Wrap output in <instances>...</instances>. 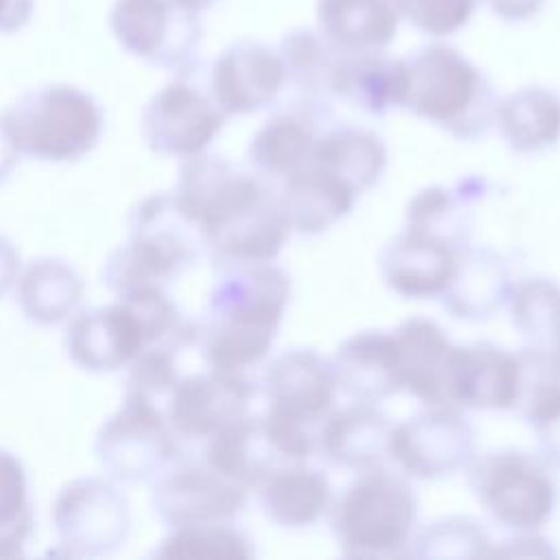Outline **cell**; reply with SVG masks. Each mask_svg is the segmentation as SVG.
I'll list each match as a JSON object with an SVG mask.
<instances>
[{"label": "cell", "instance_id": "12", "mask_svg": "<svg viewBox=\"0 0 560 560\" xmlns=\"http://www.w3.org/2000/svg\"><path fill=\"white\" fill-rule=\"evenodd\" d=\"M225 118L210 92L188 81V74H179L149 98L140 129L153 153L186 160L212 144Z\"/></svg>", "mask_w": 560, "mask_h": 560}, {"label": "cell", "instance_id": "16", "mask_svg": "<svg viewBox=\"0 0 560 560\" xmlns=\"http://www.w3.org/2000/svg\"><path fill=\"white\" fill-rule=\"evenodd\" d=\"M63 346L74 365L92 374L127 368L147 350V335L136 306L116 298L114 304L77 311L63 335Z\"/></svg>", "mask_w": 560, "mask_h": 560}, {"label": "cell", "instance_id": "31", "mask_svg": "<svg viewBox=\"0 0 560 560\" xmlns=\"http://www.w3.org/2000/svg\"><path fill=\"white\" fill-rule=\"evenodd\" d=\"M308 162L361 195L381 179L387 166V149L368 129L339 127L317 138Z\"/></svg>", "mask_w": 560, "mask_h": 560}, {"label": "cell", "instance_id": "25", "mask_svg": "<svg viewBox=\"0 0 560 560\" xmlns=\"http://www.w3.org/2000/svg\"><path fill=\"white\" fill-rule=\"evenodd\" d=\"M328 94L368 114L400 107L402 59L387 57L381 50H341L330 74Z\"/></svg>", "mask_w": 560, "mask_h": 560}, {"label": "cell", "instance_id": "35", "mask_svg": "<svg viewBox=\"0 0 560 560\" xmlns=\"http://www.w3.org/2000/svg\"><path fill=\"white\" fill-rule=\"evenodd\" d=\"M31 532L33 505L24 464L0 446V558L22 556Z\"/></svg>", "mask_w": 560, "mask_h": 560}, {"label": "cell", "instance_id": "28", "mask_svg": "<svg viewBox=\"0 0 560 560\" xmlns=\"http://www.w3.org/2000/svg\"><path fill=\"white\" fill-rule=\"evenodd\" d=\"M394 0H317L319 33L339 50H383L398 31Z\"/></svg>", "mask_w": 560, "mask_h": 560}, {"label": "cell", "instance_id": "2", "mask_svg": "<svg viewBox=\"0 0 560 560\" xmlns=\"http://www.w3.org/2000/svg\"><path fill=\"white\" fill-rule=\"evenodd\" d=\"M219 269L197 341L208 368L245 374L269 354L291 298V282L271 262Z\"/></svg>", "mask_w": 560, "mask_h": 560}, {"label": "cell", "instance_id": "19", "mask_svg": "<svg viewBox=\"0 0 560 560\" xmlns=\"http://www.w3.org/2000/svg\"><path fill=\"white\" fill-rule=\"evenodd\" d=\"M521 385L518 352L490 341L455 346L446 370V398L453 407L514 409Z\"/></svg>", "mask_w": 560, "mask_h": 560}, {"label": "cell", "instance_id": "32", "mask_svg": "<svg viewBox=\"0 0 560 560\" xmlns=\"http://www.w3.org/2000/svg\"><path fill=\"white\" fill-rule=\"evenodd\" d=\"M315 142V122L308 112H278L252 136L247 155L260 173L287 177L308 164Z\"/></svg>", "mask_w": 560, "mask_h": 560}, {"label": "cell", "instance_id": "45", "mask_svg": "<svg viewBox=\"0 0 560 560\" xmlns=\"http://www.w3.org/2000/svg\"><path fill=\"white\" fill-rule=\"evenodd\" d=\"M177 2L184 4V7H188V9H192V11H197V13H201L203 9L212 7V4L219 2V0H177Z\"/></svg>", "mask_w": 560, "mask_h": 560}, {"label": "cell", "instance_id": "4", "mask_svg": "<svg viewBox=\"0 0 560 560\" xmlns=\"http://www.w3.org/2000/svg\"><path fill=\"white\" fill-rule=\"evenodd\" d=\"M400 107L470 140L494 122L497 101L468 57L446 44H427L402 59Z\"/></svg>", "mask_w": 560, "mask_h": 560}, {"label": "cell", "instance_id": "3", "mask_svg": "<svg viewBox=\"0 0 560 560\" xmlns=\"http://www.w3.org/2000/svg\"><path fill=\"white\" fill-rule=\"evenodd\" d=\"M203 249L195 225L171 192H151L129 214V238L103 265V284L116 295L162 287L195 265Z\"/></svg>", "mask_w": 560, "mask_h": 560}, {"label": "cell", "instance_id": "40", "mask_svg": "<svg viewBox=\"0 0 560 560\" xmlns=\"http://www.w3.org/2000/svg\"><path fill=\"white\" fill-rule=\"evenodd\" d=\"M529 427L536 435L540 457L547 464L560 466V407H556L551 413H547L545 418L536 420Z\"/></svg>", "mask_w": 560, "mask_h": 560}, {"label": "cell", "instance_id": "8", "mask_svg": "<svg viewBox=\"0 0 560 560\" xmlns=\"http://www.w3.org/2000/svg\"><path fill=\"white\" fill-rule=\"evenodd\" d=\"M466 468L477 501L503 527L536 532L553 514L558 492L542 457L505 448L475 455Z\"/></svg>", "mask_w": 560, "mask_h": 560}, {"label": "cell", "instance_id": "27", "mask_svg": "<svg viewBox=\"0 0 560 560\" xmlns=\"http://www.w3.org/2000/svg\"><path fill=\"white\" fill-rule=\"evenodd\" d=\"M262 514L287 529L317 523L332 505V488L324 472L304 464H289L273 470L258 488Z\"/></svg>", "mask_w": 560, "mask_h": 560}, {"label": "cell", "instance_id": "41", "mask_svg": "<svg viewBox=\"0 0 560 560\" xmlns=\"http://www.w3.org/2000/svg\"><path fill=\"white\" fill-rule=\"evenodd\" d=\"M553 549L547 545V540L534 536L532 532H521L518 538L503 540L499 547H490L488 556H549Z\"/></svg>", "mask_w": 560, "mask_h": 560}, {"label": "cell", "instance_id": "36", "mask_svg": "<svg viewBox=\"0 0 560 560\" xmlns=\"http://www.w3.org/2000/svg\"><path fill=\"white\" fill-rule=\"evenodd\" d=\"M160 558H252L249 536L232 521L173 527L153 551Z\"/></svg>", "mask_w": 560, "mask_h": 560}, {"label": "cell", "instance_id": "20", "mask_svg": "<svg viewBox=\"0 0 560 560\" xmlns=\"http://www.w3.org/2000/svg\"><path fill=\"white\" fill-rule=\"evenodd\" d=\"M457 245L424 230L405 228L381 252L378 267L385 284L398 295L440 298L457 267Z\"/></svg>", "mask_w": 560, "mask_h": 560}, {"label": "cell", "instance_id": "23", "mask_svg": "<svg viewBox=\"0 0 560 560\" xmlns=\"http://www.w3.org/2000/svg\"><path fill=\"white\" fill-rule=\"evenodd\" d=\"M392 335L398 357L400 389L424 405H448L446 370L453 343L446 332L433 319L409 317Z\"/></svg>", "mask_w": 560, "mask_h": 560}, {"label": "cell", "instance_id": "13", "mask_svg": "<svg viewBox=\"0 0 560 560\" xmlns=\"http://www.w3.org/2000/svg\"><path fill=\"white\" fill-rule=\"evenodd\" d=\"M475 457V433L451 405H427L405 422L392 427L389 459L416 479H444Z\"/></svg>", "mask_w": 560, "mask_h": 560}, {"label": "cell", "instance_id": "11", "mask_svg": "<svg viewBox=\"0 0 560 560\" xmlns=\"http://www.w3.org/2000/svg\"><path fill=\"white\" fill-rule=\"evenodd\" d=\"M52 527L68 556H109L131 532V510L122 490L103 477H79L52 501Z\"/></svg>", "mask_w": 560, "mask_h": 560}, {"label": "cell", "instance_id": "29", "mask_svg": "<svg viewBox=\"0 0 560 560\" xmlns=\"http://www.w3.org/2000/svg\"><path fill=\"white\" fill-rule=\"evenodd\" d=\"M512 287L514 282L499 256L462 247L451 284L440 298L455 317L486 319L508 302Z\"/></svg>", "mask_w": 560, "mask_h": 560}, {"label": "cell", "instance_id": "42", "mask_svg": "<svg viewBox=\"0 0 560 560\" xmlns=\"http://www.w3.org/2000/svg\"><path fill=\"white\" fill-rule=\"evenodd\" d=\"M490 11L505 22H525L540 13L547 0H483Z\"/></svg>", "mask_w": 560, "mask_h": 560}, {"label": "cell", "instance_id": "5", "mask_svg": "<svg viewBox=\"0 0 560 560\" xmlns=\"http://www.w3.org/2000/svg\"><path fill=\"white\" fill-rule=\"evenodd\" d=\"M0 120L20 155L39 162H77L101 140L98 101L70 83H48L18 96Z\"/></svg>", "mask_w": 560, "mask_h": 560}, {"label": "cell", "instance_id": "37", "mask_svg": "<svg viewBox=\"0 0 560 560\" xmlns=\"http://www.w3.org/2000/svg\"><path fill=\"white\" fill-rule=\"evenodd\" d=\"M492 540L486 529L468 516H444L413 534L407 553L418 558H481Z\"/></svg>", "mask_w": 560, "mask_h": 560}, {"label": "cell", "instance_id": "30", "mask_svg": "<svg viewBox=\"0 0 560 560\" xmlns=\"http://www.w3.org/2000/svg\"><path fill=\"white\" fill-rule=\"evenodd\" d=\"M494 122L510 149H547L560 138V96L542 85H525L497 101Z\"/></svg>", "mask_w": 560, "mask_h": 560}, {"label": "cell", "instance_id": "10", "mask_svg": "<svg viewBox=\"0 0 560 560\" xmlns=\"http://www.w3.org/2000/svg\"><path fill=\"white\" fill-rule=\"evenodd\" d=\"M177 440L158 405L122 398L101 424L94 453L114 481L138 483L158 477L179 455Z\"/></svg>", "mask_w": 560, "mask_h": 560}, {"label": "cell", "instance_id": "9", "mask_svg": "<svg viewBox=\"0 0 560 560\" xmlns=\"http://www.w3.org/2000/svg\"><path fill=\"white\" fill-rule=\"evenodd\" d=\"M107 22L129 55L177 74L192 72L203 37L197 11L177 0H116Z\"/></svg>", "mask_w": 560, "mask_h": 560}, {"label": "cell", "instance_id": "24", "mask_svg": "<svg viewBox=\"0 0 560 560\" xmlns=\"http://www.w3.org/2000/svg\"><path fill=\"white\" fill-rule=\"evenodd\" d=\"M276 197L289 230L308 236L330 230L357 201L354 190L311 162L289 173Z\"/></svg>", "mask_w": 560, "mask_h": 560}, {"label": "cell", "instance_id": "33", "mask_svg": "<svg viewBox=\"0 0 560 560\" xmlns=\"http://www.w3.org/2000/svg\"><path fill=\"white\" fill-rule=\"evenodd\" d=\"M508 304L527 346L551 350L560 335V287L549 278H525L512 287Z\"/></svg>", "mask_w": 560, "mask_h": 560}, {"label": "cell", "instance_id": "18", "mask_svg": "<svg viewBox=\"0 0 560 560\" xmlns=\"http://www.w3.org/2000/svg\"><path fill=\"white\" fill-rule=\"evenodd\" d=\"M267 413L311 427L330 411L337 385L328 361L306 348L273 357L262 374Z\"/></svg>", "mask_w": 560, "mask_h": 560}, {"label": "cell", "instance_id": "7", "mask_svg": "<svg viewBox=\"0 0 560 560\" xmlns=\"http://www.w3.org/2000/svg\"><path fill=\"white\" fill-rule=\"evenodd\" d=\"M313 451L315 435H311L308 427L265 411L262 416L247 413L203 440L201 459L249 492L256 490L273 470L308 462Z\"/></svg>", "mask_w": 560, "mask_h": 560}, {"label": "cell", "instance_id": "17", "mask_svg": "<svg viewBox=\"0 0 560 560\" xmlns=\"http://www.w3.org/2000/svg\"><path fill=\"white\" fill-rule=\"evenodd\" d=\"M287 83L278 50L256 39L223 48L210 70V96L225 116H245L269 107Z\"/></svg>", "mask_w": 560, "mask_h": 560}, {"label": "cell", "instance_id": "14", "mask_svg": "<svg viewBox=\"0 0 560 560\" xmlns=\"http://www.w3.org/2000/svg\"><path fill=\"white\" fill-rule=\"evenodd\" d=\"M247 503V490L230 481L203 459L177 455L151 486L153 514L173 527L232 521Z\"/></svg>", "mask_w": 560, "mask_h": 560}, {"label": "cell", "instance_id": "39", "mask_svg": "<svg viewBox=\"0 0 560 560\" xmlns=\"http://www.w3.org/2000/svg\"><path fill=\"white\" fill-rule=\"evenodd\" d=\"M457 199L444 186H429L420 190L407 206V228L424 230L444 238L442 223L453 225L457 214Z\"/></svg>", "mask_w": 560, "mask_h": 560}, {"label": "cell", "instance_id": "15", "mask_svg": "<svg viewBox=\"0 0 560 560\" xmlns=\"http://www.w3.org/2000/svg\"><path fill=\"white\" fill-rule=\"evenodd\" d=\"M256 389L245 374L212 370L179 376L164 416L179 440H208L249 413Z\"/></svg>", "mask_w": 560, "mask_h": 560}, {"label": "cell", "instance_id": "22", "mask_svg": "<svg viewBox=\"0 0 560 560\" xmlns=\"http://www.w3.org/2000/svg\"><path fill=\"white\" fill-rule=\"evenodd\" d=\"M392 422L376 405L352 402L328 411L315 435V448L330 464L348 470H370L389 457Z\"/></svg>", "mask_w": 560, "mask_h": 560}, {"label": "cell", "instance_id": "21", "mask_svg": "<svg viewBox=\"0 0 560 560\" xmlns=\"http://www.w3.org/2000/svg\"><path fill=\"white\" fill-rule=\"evenodd\" d=\"M337 392L352 402L376 405L400 389L394 335L361 330L343 339L328 361Z\"/></svg>", "mask_w": 560, "mask_h": 560}, {"label": "cell", "instance_id": "1", "mask_svg": "<svg viewBox=\"0 0 560 560\" xmlns=\"http://www.w3.org/2000/svg\"><path fill=\"white\" fill-rule=\"evenodd\" d=\"M171 195L219 267L271 262L291 234L278 197L221 155L186 158Z\"/></svg>", "mask_w": 560, "mask_h": 560}, {"label": "cell", "instance_id": "44", "mask_svg": "<svg viewBox=\"0 0 560 560\" xmlns=\"http://www.w3.org/2000/svg\"><path fill=\"white\" fill-rule=\"evenodd\" d=\"M20 273V252L7 236L0 234V298L15 284Z\"/></svg>", "mask_w": 560, "mask_h": 560}, {"label": "cell", "instance_id": "6", "mask_svg": "<svg viewBox=\"0 0 560 560\" xmlns=\"http://www.w3.org/2000/svg\"><path fill=\"white\" fill-rule=\"evenodd\" d=\"M418 518L409 481L383 466L361 470L332 505V532L343 556L387 558L407 553Z\"/></svg>", "mask_w": 560, "mask_h": 560}, {"label": "cell", "instance_id": "43", "mask_svg": "<svg viewBox=\"0 0 560 560\" xmlns=\"http://www.w3.org/2000/svg\"><path fill=\"white\" fill-rule=\"evenodd\" d=\"M33 0H0V35L24 28L33 18Z\"/></svg>", "mask_w": 560, "mask_h": 560}, {"label": "cell", "instance_id": "26", "mask_svg": "<svg viewBox=\"0 0 560 560\" xmlns=\"http://www.w3.org/2000/svg\"><path fill=\"white\" fill-rule=\"evenodd\" d=\"M15 295L28 322L55 326L77 313L85 295V282L68 260L39 256L20 269Z\"/></svg>", "mask_w": 560, "mask_h": 560}, {"label": "cell", "instance_id": "34", "mask_svg": "<svg viewBox=\"0 0 560 560\" xmlns=\"http://www.w3.org/2000/svg\"><path fill=\"white\" fill-rule=\"evenodd\" d=\"M339 52L341 50L335 48L319 31L311 28L289 31L278 48L287 81H291L308 98L328 94L330 74Z\"/></svg>", "mask_w": 560, "mask_h": 560}, {"label": "cell", "instance_id": "38", "mask_svg": "<svg viewBox=\"0 0 560 560\" xmlns=\"http://www.w3.org/2000/svg\"><path fill=\"white\" fill-rule=\"evenodd\" d=\"M394 4L398 15L420 33L448 37L468 24L477 0H394Z\"/></svg>", "mask_w": 560, "mask_h": 560}]
</instances>
